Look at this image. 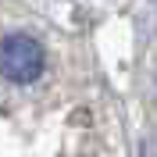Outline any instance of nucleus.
Segmentation results:
<instances>
[{
  "mask_svg": "<svg viewBox=\"0 0 157 157\" xmlns=\"http://www.w3.org/2000/svg\"><path fill=\"white\" fill-rule=\"evenodd\" d=\"M47 68V57H43V47H39L32 36L25 32H11V36L0 39V75L7 82H36Z\"/></svg>",
  "mask_w": 157,
  "mask_h": 157,
  "instance_id": "nucleus-1",
  "label": "nucleus"
}]
</instances>
